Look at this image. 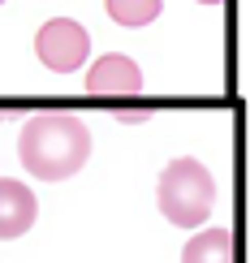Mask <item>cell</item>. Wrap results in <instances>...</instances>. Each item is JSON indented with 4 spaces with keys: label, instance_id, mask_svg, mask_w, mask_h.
I'll return each mask as SVG.
<instances>
[{
    "label": "cell",
    "instance_id": "obj_8",
    "mask_svg": "<svg viewBox=\"0 0 250 263\" xmlns=\"http://www.w3.org/2000/svg\"><path fill=\"white\" fill-rule=\"evenodd\" d=\"M199 5H220V0H199Z\"/></svg>",
    "mask_w": 250,
    "mask_h": 263
},
{
    "label": "cell",
    "instance_id": "obj_6",
    "mask_svg": "<svg viewBox=\"0 0 250 263\" xmlns=\"http://www.w3.org/2000/svg\"><path fill=\"white\" fill-rule=\"evenodd\" d=\"M233 233L229 229H203L181 246V263H233Z\"/></svg>",
    "mask_w": 250,
    "mask_h": 263
},
{
    "label": "cell",
    "instance_id": "obj_7",
    "mask_svg": "<svg viewBox=\"0 0 250 263\" xmlns=\"http://www.w3.org/2000/svg\"><path fill=\"white\" fill-rule=\"evenodd\" d=\"M104 5L117 26H151L164 9V0H104Z\"/></svg>",
    "mask_w": 250,
    "mask_h": 263
},
{
    "label": "cell",
    "instance_id": "obj_3",
    "mask_svg": "<svg viewBox=\"0 0 250 263\" xmlns=\"http://www.w3.org/2000/svg\"><path fill=\"white\" fill-rule=\"evenodd\" d=\"M86 52H91V35H86L73 17H52V22H43L39 35H35V57L43 61V69H52V73L82 69Z\"/></svg>",
    "mask_w": 250,
    "mask_h": 263
},
{
    "label": "cell",
    "instance_id": "obj_4",
    "mask_svg": "<svg viewBox=\"0 0 250 263\" xmlns=\"http://www.w3.org/2000/svg\"><path fill=\"white\" fill-rule=\"evenodd\" d=\"M35 216H39V199L30 194V185L17 177H0V242L30 233Z\"/></svg>",
    "mask_w": 250,
    "mask_h": 263
},
{
    "label": "cell",
    "instance_id": "obj_2",
    "mask_svg": "<svg viewBox=\"0 0 250 263\" xmlns=\"http://www.w3.org/2000/svg\"><path fill=\"white\" fill-rule=\"evenodd\" d=\"M156 203L164 212L168 224L177 229H199L216 207V177L207 173V164L194 156H177L172 164H164L156 185Z\"/></svg>",
    "mask_w": 250,
    "mask_h": 263
},
{
    "label": "cell",
    "instance_id": "obj_9",
    "mask_svg": "<svg viewBox=\"0 0 250 263\" xmlns=\"http://www.w3.org/2000/svg\"><path fill=\"white\" fill-rule=\"evenodd\" d=\"M0 5H5V0H0Z\"/></svg>",
    "mask_w": 250,
    "mask_h": 263
},
{
    "label": "cell",
    "instance_id": "obj_1",
    "mask_svg": "<svg viewBox=\"0 0 250 263\" xmlns=\"http://www.w3.org/2000/svg\"><path fill=\"white\" fill-rule=\"evenodd\" d=\"M17 160L39 181H65L91 160V129L69 112H43L22 125Z\"/></svg>",
    "mask_w": 250,
    "mask_h": 263
},
{
    "label": "cell",
    "instance_id": "obj_5",
    "mask_svg": "<svg viewBox=\"0 0 250 263\" xmlns=\"http://www.w3.org/2000/svg\"><path fill=\"white\" fill-rule=\"evenodd\" d=\"M86 91L91 95H138L143 91V69L121 52H108L86 69Z\"/></svg>",
    "mask_w": 250,
    "mask_h": 263
}]
</instances>
